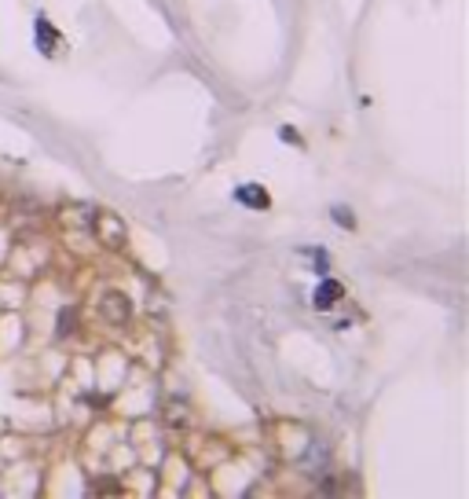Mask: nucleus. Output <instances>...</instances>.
Listing matches in <instances>:
<instances>
[{
	"label": "nucleus",
	"instance_id": "nucleus-3",
	"mask_svg": "<svg viewBox=\"0 0 469 499\" xmlns=\"http://www.w3.org/2000/svg\"><path fill=\"white\" fill-rule=\"evenodd\" d=\"M239 198H242V202H250V206H268V195H257V191H250V187H242Z\"/></svg>",
	"mask_w": 469,
	"mask_h": 499
},
{
	"label": "nucleus",
	"instance_id": "nucleus-2",
	"mask_svg": "<svg viewBox=\"0 0 469 499\" xmlns=\"http://www.w3.org/2000/svg\"><path fill=\"white\" fill-rule=\"evenodd\" d=\"M106 316H110V320H129V301H125L121 294H110L106 297Z\"/></svg>",
	"mask_w": 469,
	"mask_h": 499
},
{
	"label": "nucleus",
	"instance_id": "nucleus-1",
	"mask_svg": "<svg viewBox=\"0 0 469 499\" xmlns=\"http://www.w3.org/2000/svg\"><path fill=\"white\" fill-rule=\"evenodd\" d=\"M99 235H103L106 246H121L125 231H121V224H117L114 217H99Z\"/></svg>",
	"mask_w": 469,
	"mask_h": 499
}]
</instances>
